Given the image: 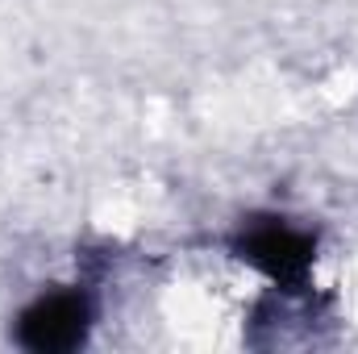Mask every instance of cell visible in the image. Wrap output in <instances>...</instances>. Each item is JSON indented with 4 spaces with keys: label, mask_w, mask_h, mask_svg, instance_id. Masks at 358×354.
Returning a JSON list of instances; mask_svg holds the SVG:
<instances>
[{
    "label": "cell",
    "mask_w": 358,
    "mask_h": 354,
    "mask_svg": "<svg viewBox=\"0 0 358 354\" xmlns=\"http://www.w3.org/2000/svg\"><path fill=\"white\" fill-rule=\"evenodd\" d=\"M84 330H88V304L71 292H59V296L38 300L21 317V346L38 354L71 351V346H80Z\"/></svg>",
    "instance_id": "cell-1"
},
{
    "label": "cell",
    "mask_w": 358,
    "mask_h": 354,
    "mask_svg": "<svg viewBox=\"0 0 358 354\" xmlns=\"http://www.w3.org/2000/svg\"><path fill=\"white\" fill-rule=\"evenodd\" d=\"M242 255L275 279H300L308 271V259H313V242L287 225H259L242 242Z\"/></svg>",
    "instance_id": "cell-2"
}]
</instances>
